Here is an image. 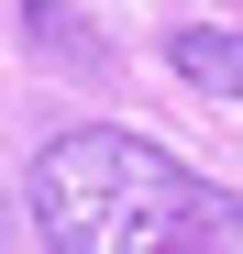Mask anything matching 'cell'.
I'll return each mask as SVG.
<instances>
[{
  "mask_svg": "<svg viewBox=\"0 0 243 254\" xmlns=\"http://www.w3.org/2000/svg\"><path fill=\"white\" fill-rule=\"evenodd\" d=\"M166 66L188 77V89L243 100V22H177V33H166Z\"/></svg>",
  "mask_w": 243,
  "mask_h": 254,
  "instance_id": "7a4b0ae2",
  "label": "cell"
},
{
  "mask_svg": "<svg viewBox=\"0 0 243 254\" xmlns=\"http://www.w3.org/2000/svg\"><path fill=\"white\" fill-rule=\"evenodd\" d=\"M22 210L45 254H243V199L122 122L56 133L22 166Z\"/></svg>",
  "mask_w": 243,
  "mask_h": 254,
  "instance_id": "6da1fadb",
  "label": "cell"
}]
</instances>
